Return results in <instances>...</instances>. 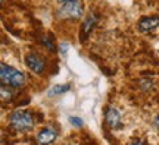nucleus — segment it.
Segmentation results:
<instances>
[{
	"label": "nucleus",
	"instance_id": "nucleus-1",
	"mask_svg": "<svg viewBox=\"0 0 159 145\" xmlns=\"http://www.w3.org/2000/svg\"><path fill=\"white\" fill-rule=\"evenodd\" d=\"M0 79H2V84L9 85L12 88H19V87H22L25 84V75L21 70H18V69L9 66L6 63H2Z\"/></svg>",
	"mask_w": 159,
	"mask_h": 145
},
{
	"label": "nucleus",
	"instance_id": "nucleus-2",
	"mask_svg": "<svg viewBox=\"0 0 159 145\" xmlns=\"http://www.w3.org/2000/svg\"><path fill=\"white\" fill-rule=\"evenodd\" d=\"M9 125L12 129H15L18 132H27L31 130L34 126V119L33 114L25 110H15L9 116Z\"/></svg>",
	"mask_w": 159,
	"mask_h": 145
},
{
	"label": "nucleus",
	"instance_id": "nucleus-3",
	"mask_svg": "<svg viewBox=\"0 0 159 145\" xmlns=\"http://www.w3.org/2000/svg\"><path fill=\"white\" fill-rule=\"evenodd\" d=\"M84 13V6L80 0L75 2H69V3H63L61 9L57 11V16L62 19H80Z\"/></svg>",
	"mask_w": 159,
	"mask_h": 145
},
{
	"label": "nucleus",
	"instance_id": "nucleus-4",
	"mask_svg": "<svg viewBox=\"0 0 159 145\" xmlns=\"http://www.w3.org/2000/svg\"><path fill=\"white\" fill-rule=\"evenodd\" d=\"M25 65H27V67H28L30 70H33L37 75L43 73L46 70L44 59L40 56V54H37V53H28L25 56Z\"/></svg>",
	"mask_w": 159,
	"mask_h": 145
},
{
	"label": "nucleus",
	"instance_id": "nucleus-5",
	"mask_svg": "<svg viewBox=\"0 0 159 145\" xmlns=\"http://www.w3.org/2000/svg\"><path fill=\"white\" fill-rule=\"evenodd\" d=\"M159 27V15H152V16H143L139 22H137V29L139 32L146 34L150 32Z\"/></svg>",
	"mask_w": 159,
	"mask_h": 145
},
{
	"label": "nucleus",
	"instance_id": "nucleus-6",
	"mask_svg": "<svg viewBox=\"0 0 159 145\" xmlns=\"http://www.w3.org/2000/svg\"><path fill=\"white\" fill-rule=\"evenodd\" d=\"M105 122L111 129H121L122 122H121V114L115 107H108L105 110Z\"/></svg>",
	"mask_w": 159,
	"mask_h": 145
},
{
	"label": "nucleus",
	"instance_id": "nucleus-7",
	"mask_svg": "<svg viewBox=\"0 0 159 145\" xmlns=\"http://www.w3.org/2000/svg\"><path fill=\"white\" fill-rule=\"evenodd\" d=\"M57 138V132L55 128H44L41 129L37 136H35V141L39 145H52Z\"/></svg>",
	"mask_w": 159,
	"mask_h": 145
},
{
	"label": "nucleus",
	"instance_id": "nucleus-8",
	"mask_svg": "<svg viewBox=\"0 0 159 145\" xmlns=\"http://www.w3.org/2000/svg\"><path fill=\"white\" fill-rule=\"evenodd\" d=\"M96 22H97V16L94 13H91V15L85 18V21L83 22V27H81V38L85 40V37L91 32V29L94 28Z\"/></svg>",
	"mask_w": 159,
	"mask_h": 145
},
{
	"label": "nucleus",
	"instance_id": "nucleus-9",
	"mask_svg": "<svg viewBox=\"0 0 159 145\" xmlns=\"http://www.w3.org/2000/svg\"><path fill=\"white\" fill-rule=\"evenodd\" d=\"M15 88H12L9 85L2 84V91H0V95H2V101L3 103H9V101L13 98V94H15Z\"/></svg>",
	"mask_w": 159,
	"mask_h": 145
},
{
	"label": "nucleus",
	"instance_id": "nucleus-10",
	"mask_svg": "<svg viewBox=\"0 0 159 145\" xmlns=\"http://www.w3.org/2000/svg\"><path fill=\"white\" fill-rule=\"evenodd\" d=\"M69 88H71V85H69V84L55 85V87H52V88H50L49 95H50V97H53V95H61V94H63V92H66Z\"/></svg>",
	"mask_w": 159,
	"mask_h": 145
},
{
	"label": "nucleus",
	"instance_id": "nucleus-11",
	"mask_svg": "<svg viewBox=\"0 0 159 145\" xmlns=\"http://www.w3.org/2000/svg\"><path fill=\"white\" fill-rule=\"evenodd\" d=\"M41 43H43V45H44L49 51H55V50H56V47H55V38H53L52 35H44V37H43V40H41Z\"/></svg>",
	"mask_w": 159,
	"mask_h": 145
},
{
	"label": "nucleus",
	"instance_id": "nucleus-12",
	"mask_svg": "<svg viewBox=\"0 0 159 145\" xmlns=\"http://www.w3.org/2000/svg\"><path fill=\"white\" fill-rule=\"evenodd\" d=\"M69 122L72 123L75 128H81V126L84 125V122H83L80 117H75V116H69Z\"/></svg>",
	"mask_w": 159,
	"mask_h": 145
},
{
	"label": "nucleus",
	"instance_id": "nucleus-13",
	"mask_svg": "<svg viewBox=\"0 0 159 145\" xmlns=\"http://www.w3.org/2000/svg\"><path fill=\"white\" fill-rule=\"evenodd\" d=\"M59 50H61V54L62 56H66V53H68V43H61L59 44Z\"/></svg>",
	"mask_w": 159,
	"mask_h": 145
},
{
	"label": "nucleus",
	"instance_id": "nucleus-14",
	"mask_svg": "<svg viewBox=\"0 0 159 145\" xmlns=\"http://www.w3.org/2000/svg\"><path fill=\"white\" fill-rule=\"evenodd\" d=\"M155 126H156V128H158V130H159V114L155 117Z\"/></svg>",
	"mask_w": 159,
	"mask_h": 145
},
{
	"label": "nucleus",
	"instance_id": "nucleus-15",
	"mask_svg": "<svg viewBox=\"0 0 159 145\" xmlns=\"http://www.w3.org/2000/svg\"><path fill=\"white\" fill-rule=\"evenodd\" d=\"M69 2H75V0H57V3H61V5H63V3H69Z\"/></svg>",
	"mask_w": 159,
	"mask_h": 145
},
{
	"label": "nucleus",
	"instance_id": "nucleus-16",
	"mask_svg": "<svg viewBox=\"0 0 159 145\" xmlns=\"http://www.w3.org/2000/svg\"><path fill=\"white\" fill-rule=\"evenodd\" d=\"M131 145H144V144H143L142 141H134V142H133Z\"/></svg>",
	"mask_w": 159,
	"mask_h": 145
},
{
	"label": "nucleus",
	"instance_id": "nucleus-17",
	"mask_svg": "<svg viewBox=\"0 0 159 145\" xmlns=\"http://www.w3.org/2000/svg\"><path fill=\"white\" fill-rule=\"evenodd\" d=\"M3 2H5V0H2V3H3Z\"/></svg>",
	"mask_w": 159,
	"mask_h": 145
}]
</instances>
